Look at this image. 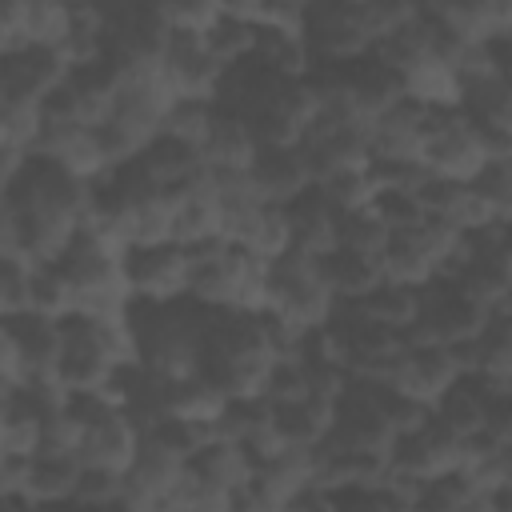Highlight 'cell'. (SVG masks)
<instances>
[{
    "label": "cell",
    "instance_id": "cell-1",
    "mask_svg": "<svg viewBox=\"0 0 512 512\" xmlns=\"http://www.w3.org/2000/svg\"><path fill=\"white\" fill-rule=\"evenodd\" d=\"M0 260L60 264L92 208V184L48 156H28L16 180L0 184Z\"/></svg>",
    "mask_w": 512,
    "mask_h": 512
},
{
    "label": "cell",
    "instance_id": "cell-2",
    "mask_svg": "<svg viewBox=\"0 0 512 512\" xmlns=\"http://www.w3.org/2000/svg\"><path fill=\"white\" fill-rule=\"evenodd\" d=\"M216 108L240 116L260 144H300L320 112V100L308 76L304 80L280 76L248 56L224 68L216 88Z\"/></svg>",
    "mask_w": 512,
    "mask_h": 512
},
{
    "label": "cell",
    "instance_id": "cell-3",
    "mask_svg": "<svg viewBox=\"0 0 512 512\" xmlns=\"http://www.w3.org/2000/svg\"><path fill=\"white\" fill-rule=\"evenodd\" d=\"M276 352L268 344L260 312H216L204 324V364L200 376L216 384L228 400H260Z\"/></svg>",
    "mask_w": 512,
    "mask_h": 512
},
{
    "label": "cell",
    "instance_id": "cell-4",
    "mask_svg": "<svg viewBox=\"0 0 512 512\" xmlns=\"http://www.w3.org/2000/svg\"><path fill=\"white\" fill-rule=\"evenodd\" d=\"M416 4L388 0H320L304 12V40L316 64H348L368 56L400 20H408Z\"/></svg>",
    "mask_w": 512,
    "mask_h": 512
},
{
    "label": "cell",
    "instance_id": "cell-5",
    "mask_svg": "<svg viewBox=\"0 0 512 512\" xmlns=\"http://www.w3.org/2000/svg\"><path fill=\"white\" fill-rule=\"evenodd\" d=\"M128 324L136 336L140 364L168 376V380H192L204 364V324L208 308L196 300L180 304H128Z\"/></svg>",
    "mask_w": 512,
    "mask_h": 512
},
{
    "label": "cell",
    "instance_id": "cell-6",
    "mask_svg": "<svg viewBox=\"0 0 512 512\" xmlns=\"http://www.w3.org/2000/svg\"><path fill=\"white\" fill-rule=\"evenodd\" d=\"M188 300L216 312H264L268 264L232 240H212L204 248H192Z\"/></svg>",
    "mask_w": 512,
    "mask_h": 512
},
{
    "label": "cell",
    "instance_id": "cell-7",
    "mask_svg": "<svg viewBox=\"0 0 512 512\" xmlns=\"http://www.w3.org/2000/svg\"><path fill=\"white\" fill-rule=\"evenodd\" d=\"M340 300L332 296L320 260L304 256V252H284L280 260L268 264V304L264 312H272L276 320L292 324L296 332H320L328 328V320L336 316Z\"/></svg>",
    "mask_w": 512,
    "mask_h": 512
},
{
    "label": "cell",
    "instance_id": "cell-8",
    "mask_svg": "<svg viewBox=\"0 0 512 512\" xmlns=\"http://www.w3.org/2000/svg\"><path fill=\"white\" fill-rule=\"evenodd\" d=\"M492 140L460 112V108H436L432 112V132L424 148V168L432 176L456 180V184H476L484 168L492 164Z\"/></svg>",
    "mask_w": 512,
    "mask_h": 512
},
{
    "label": "cell",
    "instance_id": "cell-9",
    "mask_svg": "<svg viewBox=\"0 0 512 512\" xmlns=\"http://www.w3.org/2000/svg\"><path fill=\"white\" fill-rule=\"evenodd\" d=\"M168 24L160 20V4H120L108 8V40H104V60L116 64L124 76L160 68L168 52Z\"/></svg>",
    "mask_w": 512,
    "mask_h": 512
},
{
    "label": "cell",
    "instance_id": "cell-10",
    "mask_svg": "<svg viewBox=\"0 0 512 512\" xmlns=\"http://www.w3.org/2000/svg\"><path fill=\"white\" fill-rule=\"evenodd\" d=\"M460 232L436 224V220H424L408 232H396L380 268H384V280H396V284H408V288H428L432 280L444 276L448 260L456 256L460 248Z\"/></svg>",
    "mask_w": 512,
    "mask_h": 512
},
{
    "label": "cell",
    "instance_id": "cell-11",
    "mask_svg": "<svg viewBox=\"0 0 512 512\" xmlns=\"http://www.w3.org/2000/svg\"><path fill=\"white\" fill-rule=\"evenodd\" d=\"M308 160L312 184L336 176V172H356V168H372V152H368V124L344 116V112H328L320 108L312 128L304 132V140L296 144Z\"/></svg>",
    "mask_w": 512,
    "mask_h": 512
},
{
    "label": "cell",
    "instance_id": "cell-12",
    "mask_svg": "<svg viewBox=\"0 0 512 512\" xmlns=\"http://www.w3.org/2000/svg\"><path fill=\"white\" fill-rule=\"evenodd\" d=\"M124 276L132 304H180L192 288V252L176 240L128 248Z\"/></svg>",
    "mask_w": 512,
    "mask_h": 512
},
{
    "label": "cell",
    "instance_id": "cell-13",
    "mask_svg": "<svg viewBox=\"0 0 512 512\" xmlns=\"http://www.w3.org/2000/svg\"><path fill=\"white\" fill-rule=\"evenodd\" d=\"M176 100H180V96L172 92L164 68L128 72V76L120 80V92H116L112 124L144 152V148L160 136V128H164V120H168V112H172Z\"/></svg>",
    "mask_w": 512,
    "mask_h": 512
},
{
    "label": "cell",
    "instance_id": "cell-14",
    "mask_svg": "<svg viewBox=\"0 0 512 512\" xmlns=\"http://www.w3.org/2000/svg\"><path fill=\"white\" fill-rule=\"evenodd\" d=\"M432 112L416 100H400L392 112H384L368 128V152L372 164H396V168H424V148L432 132Z\"/></svg>",
    "mask_w": 512,
    "mask_h": 512
},
{
    "label": "cell",
    "instance_id": "cell-15",
    "mask_svg": "<svg viewBox=\"0 0 512 512\" xmlns=\"http://www.w3.org/2000/svg\"><path fill=\"white\" fill-rule=\"evenodd\" d=\"M316 460L320 448H288L276 460L256 464V476L244 488L248 512H284L300 492L316 484Z\"/></svg>",
    "mask_w": 512,
    "mask_h": 512
},
{
    "label": "cell",
    "instance_id": "cell-16",
    "mask_svg": "<svg viewBox=\"0 0 512 512\" xmlns=\"http://www.w3.org/2000/svg\"><path fill=\"white\" fill-rule=\"evenodd\" d=\"M72 64L60 48H20L0 56V100L44 104L64 80Z\"/></svg>",
    "mask_w": 512,
    "mask_h": 512
},
{
    "label": "cell",
    "instance_id": "cell-17",
    "mask_svg": "<svg viewBox=\"0 0 512 512\" xmlns=\"http://www.w3.org/2000/svg\"><path fill=\"white\" fill-rule=\"evenodd\" d=\"M160 68H164V76H168V84H172V92L180 100H212L216 104V88H220L224 64L208 52L204 36H180V32H172Z\"/></svg>",
    "mask_w": 512,
    "mask_h": 512
},
{
    "label": "cell",
    "instance_id": "cell-18",
    "mask_svg": "<svg viewBox=\"0 0 512 512\" xmlns=\"http://www.w3.org/2000/svg\"><path fill=\"white\" fill-rule=\"evenodd\" d=\"M456 380H464V372L456 368V360H452L448 348H408L396 360V368L388 376V388L400 392V396H412V400H420L428 408H436V400Z\"/></svg>",
    "mask_w": 512,
    "mask_h": 512
},
{
    "label": "cell",
    "instance_id": "cell-19",
    "mask_svg": "<svg viewBox=\"0 0 512 512\" xmlns=\"http://www.w3.org/2000/svg\"><path fill=\"white\" fill-rule=\"evenodd\" d=\"M248 176H252L260 200L276 204V208H288L296 196H304L312 188L308 160H304V152L296 144H260Z\"/></svg>",
    "mask_w": 512,
    "mask_h": 512
},
{
    "label": "cell",
    "instance_id": "cell-20",
    "mask_svg": "<svg viewBox=\"0 0 512 512\" xmlns=\"http://www.w3.org/2000/svg\"><path fill=\"white\" fill-rule=\"evenodd\" d=\"M140 444H144V432L140 424L116 408L100 420L88 424L84 432V444H80V464L84 468H108V472H128L140 456Z\"/></svg>",
    "mask_w": 512,
    "mask_h": 512
},
{
    "label": "cell",
    "instance_id": "cell-21",
    "mask_svg": "<svg viewBox=\"0 0 512 512\" xmlns=\"http://www.w3.org/2000/svg\"><path fill=\"white\" fill-rule=\"evenodd\" d=\"M392 468L412 472L420 480H436L444 472L464 468V440H456L448 428H440L436 420L412 436H400L392 448Z\"/></svg>",
    "mask_w": 512,
    "mask_h": 512
},
{
    "label": "cell",
    "instance_id": "cell-22",
    "mask_svg": "<svg viewBox=\"0 0 512 512\" xmlns=\"http://www.w3.org/2000/svg\"><path fill=\"white\" fill-rule=\"evenodd\" d=\"M392 472V456H372V452H340V448H320L316 460V488L340 496V492H368L384 488Z\"/></svg>",
    "mask_w": 512,
    "mask_h": 512
},
{
    "label": "cell",
    "instance_id": "cell-23",
    "mask_svg": "<svg viewBox=\"0 0 512 512\" xmlns=\"http://www.w3.org/2000/svg\"><path fill=\"white\" fill-rule=\"evenodd\" d=\"M288 232H292V248L304 256H328L336 248V232H340V212L324 200V192L312 184L304 196H296L288 208Z\"/></svg>",
    "mask_w": 512,
    "mask_h": 512
},
{
    "label": "cell",
    "instance_id": "cell-24",
    "mask_svg": "<svg viewBox=\"0 0 512 512\" xmlns=\"http://www.w3.org/2000/svg\"><path fill=\"white\" fill-rule=\"evenodd\" d=\"M188 472L208 484V488H220V492H244L256 476V460L244 444L236 440H212L208 448H200L192 460H188Z\"/></svg>",
    "mask_w": 512,
    "mask_h": 512
},
{
    "label": "cell",
    "instance_id": "cell-25",
    "mask_svg": "<svg viewBox=\"0 0 512 512\" xmlns=\"http://www.w3.org/2000/svg\"><path fill=\"white\" fill-rule=\"evenodd\" d=\"M200 152H204V168L208 172H248L256 152H260V140L252 136V128L240 116L216 108L212 132H208Z\"/></svg>",
    "mask_w": 512,
    "mask_h": 512
},
{
    "label": "cell",
    "instance_id": "cell-26",
    "mask_svg": "<svg viewBox=\"0 0 512 512\" xmlns=\"http://www.w3.org/2000/svg\"><path fill=\"white\" fill-rule=\"evenodd\" d=\"M488 404H492V396L472 380V376H464V380H456L440 400H436V408H432V420L440 424V428H448L456 440H476V436H484L488 432Z\"/></svg>",
    "mask_w": 512,
    "mask_h": 512
},
{
    "label": "cell",
    "instance_id": "cell-27",
    "mask_svg": "<svg viewBox=\"0 0 512 512\" xmlns=\"http://www.w3.org/2000/svg\"><path fill=\"white\" fill-rule=\"evenodd\" d=\"M4 332L16 336L20 352L28 356L32 376H56L60 352H64V324H60V320L24 312V316H8V320H4Z\"/></svg>",
    "mask_w": 512,
    "mask_h": 512
},
{
    "label": "cell",
    "instance_id": "cell-28",
    "mask_svg": "<svg viewBox=\"0 0 512 512\" xmlns=\"http://www.w3.org/2000/svg\"><path fill=\"white\" fill-rule=\"evenodd\" d=\"M320 272L340 304H360L368 292H376L384 284L380 260H368V256H356L344 248H332L328 256H320Z\"/></svg>",
    "mask_w": 512,
    "mask_h": 512
},
{
    "label": "cell",
    "instance_id": "cell-29",
    "mask_svg": "<svg viewBox=\"0 0 512 512\" xmlns=\"http://www.w3.org/2000/svg\"><path fill=\"white\" fill-rule=\"evenodd\" d=\"M364 320L388 328V332H408L416 320H420V308H424V288H408V284H396V280H384L376 292H368L360 304H352Z\"/></svg>",
    "mask_w": 512,
    "mask_h": 512
},
{
    "label": "cell",
    "instance_id": "cell-30",
    "mask_svg": "<svg viewBox=\"0 0 512 512\" xmlns=\"http://www.w3.org/2000/svg\"><path fill=\"white\" fill-rule=\"evenodd\" d=\"M332 416H336V404H328V400L272 408V424H276V436L284 440V448H320L332 432Z\"/></svg>",
    "mask_w": 512,
    "mask_h": 512
},
{
    "label": "cell",
    "instance_id": "cell-31",
    "mask_svg": "<svg viewBox=\"0 0 512 512\" xmlns=\"http://www.w3.org/2000/svg\"><path fill=\"white\" fill-rule=\"evenodd\" d=\"M140 160L148 164V172L156 176V184L164 192H176V188L192 184L204 172V152L192 148V144H184V140H172V136H156L140 152Z\"/></svg>",
    "mask_w": 512,
    "mask_h": 512
},
{
    "label": "cell",
    "instance_id": "cell-32",
    "mask_svg": "<svg viewBox=\"0 0 512 512\" xmlns=\"http://www.w3.org/2000/svg\"><path fill=\"white\" fill-rule=\"evenodd\" d=\"M80 476H84L80 456H36L32 460V476H28V500L64 508V504L76 500Z\"/></svg>",
    "mask_w": 512,
    "mask_h": 512
},
{
    "label": "cell",
    "instance_id": "cell-33",
    "mask_svg": "<svg viewBox=\"0 0 512 512\" xmlns=\"http://www.w3.org/2000/svg\"><path fill=\"white\" fill-rule=\"evenodd\" d=\"M496 384H512V312H496L476 336V372Z\"/></svg>",
    "mask_w": 512,
    "mask_h": 512
},
{
    "label": "cell",
    "instance_id": "cell-34",
    "mask_svg": "<svg viewBox=\"0 0 512 512\" xmlns=\"http://www.w3.org/2000/svg\"><path fill=\"white\" fill-rule=\"evenodd\" d=\"M40 432L44 420L20 396L0 400V456H40Z\"/></svg>",
    "mask_w": 512,
    "mask_h": 512
},
{
    "label": "cell",
    "instance_id": "cell-35",
    "mask_svg": "<svg viewBox=\"0 0 512 512\" xmlns=\"http://www.w3.org/2000/svg\"><path fill=\"white\" fill-rule=\"evenodd\" d=\"M44 124H48L44 104L0 100V152H28V156H36Z\"/></svg>",
    "mask_w": 512,
    "mask_h": 512
},
{
    "label": "cell",
    "instance_id": "cell-36",
    "mask_svg": "<svg viewBox=\"0 0 512 512\" xmlns=\"http://www.w3.org/2000/svg\"><path fill=\"white\" fill-rule=\"evenodd\" d=\"M72 32V4L24 0V48H64Z\"/></svg>",
    "mask_w": 512,
    "mask_h": 512
},
{
    "label": "cell",
    "instance_id": "cell-37",
    "mask_svg": "<svg viewBox=\"0 0 512 512\" xmlns=\"http://www.w3.org/2000/svg\"><path fill=\"white\" fill-rule=\"evenodd\" d=\"M228 404L232 400L216 384H208L204 376H192V380H176L172 384L168 416H184V420H200V424H212L216 428V420L224 416Z\"/></svg>",
    "mask_w": 512,
    "mask_h": 512
},
{
    "label": "cell",
    "instance_id": "cell-38",
    "mask_svg": "<svg viewBox=\"0 0 512 512\" xmlns=\"http://www.w3.org/2000/svg\"><path fill=\"white\" fill-rule=\"evenodd\" d=\"M388 244H392V232L376 220L372 208H360V212H344V216H340L336 248L356 252V256H368V260H384Z\"/></svg>",
    "mask_w": 512,
    "mask_h": 512
},
{
    "label": "cell",
    "instance_id": "cell-39",
    "mask_svg": "<svg viewBox=\"0 0 512 512\" xmlns=\"http://www.w3.org/2000/svg\"><path fill=\"white\" fill-rule=\"evenodd\" d=\"M204 44H208V52H212L224 68H232V64H240V60H248V56H252V48H256V24L240 20V16L224 4L220 20H216V24H212V32L204 36Z\"/></svg>",
    "mask_w": 512,
    "mask_h": 512
},
{
    "label": "cell",
    "instance_id": "cell-40",
    "mask_svg": "<svg viewBox=\"0 0 512 512\" xmlns=\"http://www.w3.org/2000/svg\"><path fill=\"white\" fill-rule=\"evenodd\" d=\"M212 120H216V104L212 100H176L160 136H172V140H184L192 148H204L208 132H212Z\"/></svg>",
    "mask_w": 512,
    "mask_h": 512
},
{
    "label": "cell",
    "instance_id": "cell-41",
    "mask_svg": "<svg viewBox=\"0 0 512 512\" xmlns=\"http://www.w3.org/2000/svg\"><path fill=\"white\" fill-rule=\"evenodd\" d=\"M324 192V200L344 216V212H360L372 204L376 196V180H372V168H356V172H336L328 180L316 184Z\"/></svg>",
    "mask_w": 512,
    "mask_h": 512
},
{
    "label": "cell",
    "instance_id": "cell-42",
    "mask_svg": "<svg viewBox=\"0 0 512 512\" xmlns=\"http://www.w3.org/2000/svg\"><path fill=\"white\" fill-rule=\"evenodd\" d=\"M368 208L376 212V220H380L392 236H396V232H408V228H416V224L428 220L424 208H420V200H416V188H376V196H372Z\"/></svg>",
    "mask_w": 512,
    "mask_h": 512
},
{
    "label": "cell",
    "instance_id": "cell-43",
    "mask_svg": "<svg viewBox=\"0 0 512 512\" xmlns=\"http://www.w3.org/2000/svg\"><path fill=\"white\" fill-rule=\"evenodd\" d=\"M260 400L272 404V408L316 400L312 396V380H308V364L304 360H276L272 372H268V384H264V396Z\"/></svg>",
    "mask_w": 512,
    "mask_h": 512
},
{
    "label": "cell",
    "instance_id": "cell-44",
    "mask_svg": "<svg viewBox=\"0 0 512 512\" xmlns=\"http://www.w3.org/2000/svg\"><path fill=\"white\" fill-rule=\"evenodd\" d=\"M32 272H36V264H28V260H16V256L0 260V312H4V320L32 312Z\"/></svg>",
    "mask_w": 512,
    "mask_h": 512
},
{
    "label": "cell",
    "instance_id": "cell-45",
    "mask_svg": "<svg viewBox=\"0 0 512 512\" xmlns=\"http://www.w3.org/2000/svg\"><path fill=\"white\" fill-rule=\"evenodd\" d=\"M84 432H88V424H84V420H80L72 408L44 416V432H40V456H80Z\"/></svg>",
    "mask_w": 512,
    "mask_h": 512
},
{
    "label": "cell",
    "instance_id": "cell-46",
    "mask_svg": "<svg viewBox=\"0 0 512 512\" xmlns=\"http://www.w3.org/2000/svg\"><path fill=\"white\" fill-rule=\"evenodd\" d=\"M128 488V472H108V468H84L80 484H76V500L72 504H88V508H112L124 500Z\"/></svg>",
    "mask_w": 512,
    "mask_h": 512
},
{
    "label": "cell",
    "instance_id": "cell-47",
    "mask_svg": "<svg viewBox=\"0 0 512 512\" xmlns=\"http://www.w3.org/2000/svg\"><path fill=\"white\" fill-rule=\"evenodd\" d=\"M220 12H224V4H204V0H196V4H160V20L168 24V32H180V36H208L212 32V24L220 20Z\"/></svg>",
    "mask_w": 512,
    "mask_h": 512
},
{
    "label": "cell",
    "instance_id": "cell-48",
    "mask_svg": "<svg viewBox=\"0 0 512 512\" xmlns=\"http://www.w3.org/2000/svg\"><path fill=\"white\" fill-rule=\"evenodd\" d=\"M476 188H480V192L492 200L496 216L512 224V148L492 156V164L484 168V176L476 180Z\"/></svg>",
    "mask_w": 512,
    "mask_h": 512
},
{
    "label": "cell",
    "instance_id": "cell-49",
    "mask_svg": "<svg viewBox=\"0 0 512 512\" xmlns=\"http://www.w3.org/2000/svg\"><path fill=\"white\" fill-rule=\"evenodd\" d=\"M384 416H388L396 440H400V436H412V432H420V428L432 424V408H428V404H420V400H412V396H400V392H392V388H384Z\"/></svg>",
    "mask_w": 512,
    "mask_h": 512
},
{
    "label": "cell",
    "instance_id": "cell-50",
    "mask_svg": "<svg viewBox=\"0 0 512 512\" xmlns=\"http://www.w3.org/2000/svg\"><path fill=\"white\" fill-rule=\"evenodd\" d=\"M336 512H416L388 488H368V492H340Z\"/></svg>",
    "mask_w": 512,
    "mask_h": 512
},
{
    "label": "cell",
    "instance_id": "cell-51",
    "mask_svg": "<svg viewBox=\"0 0 512 512\" xmlns=\"http://www.w3.org/2000/svg\"><path fill=\"white\" fill-rule=\"evenodd\" d=\"M32 460L36 456H0V496H28Z\"/></svg>",
    "mask_w": 512,
    "mask_h": 512
},
{
    "label": "cell",
    "instance_id": "cell-52",
    "mask_svg": "<svg viewBox=\"0 0 512 512\" xmlns=\"http://www.w3.org/2000/svg\"><path fill=\"white\" fill-rule=\"evenodd\" d=\"M24 48V0H8L0 8V56Z\"/></svg>",
    "mask_w": 512,
    "mask_h": 512
},
{
    "label": "cell",
    "instance_id": "cell-53",
    "mask_svg": "<svg viewBox=\"0 0 512 512\" xmlns=\"http://www.w3.org/2000/svg\"><path fill=\"white\" fill-rule=\"evenodd\" d=\"M488 436L496 444L512 448V392L492 396V404H488Z\"/></svg>",
    "mask_w": 512,
    "mask_h": 512
},
{
    "label": "cell",
    "instance_id": "cell-54",
    "mask_svg": "<svg viewBox=\"0 0 512 512\" xmlns=\"http://www.w3.org/2000/svg\"><path fill=\"white\" fill-rule=\"evenodd\" d=\"M0 512H60L56 504H40L28 496H0Z\"/></svg>",
    "mask_w": 512,
    "mask_h": 512
},
{
    "label": "cell",
    "instance_id": "cell-55",
    "mask_svg": "<svg viewBox=\"0 0 512 512\" xmlns=\"http://www.w3.org/2000/svg\"><path fill=\"white\" fill-rule=\"evenodd\" d=\"M492 504H496V512H512V484L496 488V492H492Z\"/></svg>",
    "mask_w": 512,
    "mask_h": 512
}]
</instances>
